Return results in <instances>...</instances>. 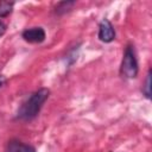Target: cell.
I'll list each match as a JSON object with an SVG mask.
<instances>
[{"label":"cell","instance_id":"6da1fadb","mask_svg":"<svg viewBox=\"0 0 152 152\" xmlns=\"http://www.w3.org/2000/svg\"><path fill=\"white\" fill-rule=\"evenodd\" d=\"M50 94V90L46 88H40L39 90L34 91L19 108L18 110V115L17 118L24 121L31 120L33 118L37 116V114L39 113L42 106L44 104V102L48 100Z\"/></svg>","mask_w":152,"mask_h":152},{"label":"cell","instance_id":"7a4b0ae2","mask_svg":"<svg viewBox=\"0 0 152 152\" xmlns=\"http://www.w3.org/2000/svg\"><path fill=\"white\" fill-rule=\"evenodd\" d=\"M138 71H139V66H138L134 48L132 45H127L121 62V75L126 78H135Z\"/></svg>","mask_w":152,"mask_h":152},{"label":"cell","instance_id":"3957f363","mask_svg":"<svg viewBox=\"0 0 152 152\" xmlns=\"http://www.w3.org/2000/svg\"><path fill=\"white\" fill-rule=\"evenodd\" d=\"M99 38L101 42L110 43L115 38V31L112 23L108 19H103L99 26Z\"/></svg>","mask_w":152,"mask_h":152},{"label":"cell","instance_id":"277c9868","mask_svg":"<svg viewBox=\"0 0 152 152\" xmlns=\"http://www.w3.org/2000/svg\"><path fill=\"white\" fill-rule=\"evenodd\" d=\"M23 38L28 43H42L45 39V31L42 27L27 28L23 32Z\"/></svg>","mask_w":152,"mask_h":152},{"label":"cell","instance_id":"5b68a950","mask_svg":"<svg viewBox=\"0 0 152 152\" xmlns=\"http://www.w3.org/2000/svg\"><path fill=\"white\" fill-rule=\"evenodd\" d=\"M6 152H36V150L28 144H24L19 140H11L6 146Z\"/></svg>","mask_w":152,"mask_h":152},{"label":"cell","instance_id":"8992f818","mask_svg":"<svg viewBox=\"0 0 152 152\" xmlns=\"http://www.w3.org/2000/svg\"><path fill=\"white\" fill-rule=\"evenodd\" d=\"M13 6H14V2L12 1H0V18L7 17L12 12Z\"/></svg>","mask_w":152,"mask_h":152},{"label":"cell","instance_id":"52a82bcc","mask_svg":"<svg viewBox=\"0 0 152 152\" xmlns=\"http://www.w3.org/2000/svg\"><path fill=\"white\" fill-rule=\"evenodd\" d=\"M74 5H75L74 1H63V2H59V4L56 6V12L59 13V14H61V13H64V12L69 11Z\"/></svg>","mask_w":152,"mask_h":152},{"label":"cell","instance_id":"ba28073f","mask_svg":"<svg viewBox=\"0 0 152 152\" xmlns=\"http://www.w3.org/2000/svg\"><path fill=\"white\" fill-rule=\"evenodd\" d=\"M142 93L145 94V96L147 99L151 97V71L147 72V76L145 80V86L142 87Z\"/></svg>","mask_w":152,"mask_h":152},{"label":"cell","instance_id":"9c48e42d","mask_svg":"<svg viewBox=\"0 0 152 152\" xmlns=\"http://www.w3.org/2000/svg\"><path fill=\"white\" fill-rule=\"evenodd\" d=\"M5 32H6V25H5L2 21H0V37L4 36Z\"/></svg>","mask_w":152,"mask_h":152},{"label":"cell","instance_id":"30bf717a","mask_svg":"<svg viewBox=\"0 0 152 152\" xmlns=\"http://www.w3.org/2000/svg\"><path fill=\"white\" fill-rule=\"evenodd\" d=\"M1 84H2V77L0 76V87H1Z\"/></svg>","mask_w":152,"mask_h":152}]
</instances>
